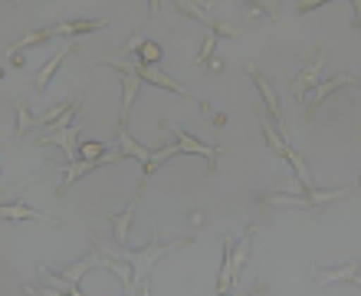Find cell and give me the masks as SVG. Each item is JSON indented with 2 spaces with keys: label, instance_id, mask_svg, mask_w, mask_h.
<instances>
[{
  "label": "cell",
  "instance_id": "6da1fadb",
  "mask_svg": "<svg viewBox=\"0 0 361 296\" xmlns=\"http://www.w3.org/2000/svg\"><path fill=\"white\" fill-rule=\"evenodd\" d=\"M188 244H194V237H178V240H158V230L152 234V240H148V247L138 250V254H132V250H125V257L132 260V270H135V293H152L148 290V277H152L154 264L164 257V254H171L174 247H188Z\"/></svg>",
  "mask_w": 361,
  "mask_h": 296
},
{
  "label": "cell",
  "instance_id": "7a4b0ae2",
  "mask_svg": "<svg viewBox=\"0 0 361 296\" xmlns=\"http://www.w3.org/2000/svg\"><path fill=\"white\" fill-rule=\"evenodd\" d=\"M125 155L122 152H105L99 155V158H76V162H69L66 165V174H63V184L56 188V194L63 198V194L73 188V184L79 182V178H86L89 172H95V168H105V165H118Z\"/></svg>",
  "mask_w": 361,
  "mask_h": 296
},
{
  "label": "cell",
  "instance_id": "3957f363",
  "mask_svg": "<svg viewBox=\"0 0 361 296\" xmlns=\"http://www.w3.org/2000/svg\"><path fill=\"white\" fill-rule=\"evenodd\" d=\"M358 79L355 76H348V73H342V76H335V79H325V83H315L309 93H305V99H302V105H305V119L312 122L315 119V112H319V105L325 102V99L332 96V93H338V89H348V86H355Z\"/></svg>",
  "mask_w": 361,
  "mask_h": 296
},
{
  "label": "cell",
  "instance_id": "277c9868",
  "mask_svg": "<svg viewBox=\"0 0 361 296\" xmlns=\"http://www.w3.org/2000/svg\"><path fill=\"white\" fill-rule=\"evenodd\" d=\"M161 129H168V132H174V135H178L180 152H197V155H204V158H207V172H210V174L217 172V158H220V155H224V148H217V145H204V142H197V138H194V135H190V132H184L180 125L168 122V119H164V122H161Z\"/></svg>",
  "mask_w": 361,
  "mask_h": 296
},
{
  "label": "cell",
  "instance_id": "5b68a950",
  "mask_svg": "<svg viewBox=\"0 0 361 296\" xmlns=\"http://www.w3.org/2000/svg\"><path fill=\"white\" fill-rule=\"evenodd\" d=\"M322 66H325V49H322V43H315L312 53H309V59H305V66L299 69V76H295V83H293V96L295 99H305V93L319 83Z\"/></svg>",
  "mask_w": 361,
  "mask_h": 296
},
{
  "label": "cell",
  "instance_id": "8992f818",
  "mask_svg": "<svg viewBox=\"0 0 361 296\" xmlns=\"http://www.w3.org/2000/svg\"><path fill=\"white\" fill-rule=\"evenodd\" d=\"M102 260H105V250L99 247V244H92V247H89V254H86V257H79L76 264H73V267L59 270V277H63V280H69V283H73V287H76L79 293H86V290L79 287V283H82V277H86V273H89V270H92V267H102Z\"/></svg>",
  "mask_w": 361,
  "mask_h": 296
},
{
  "label": "cell",
  "instance_id": "52a82bcc",
  "mask_svg": "<svg viewBox=\"0 0 361 296\" xmlns=\"http://www.w3.org/2000/svg\"><path fill=\"white\" fill-rule=\"evenodd\" d=\"M79 132H82V122L69 125V129H59V132H43L39 135V145H56L63 148L69 162H76L79 158Z\"/></svg>",
  "mask_w": 361,
  "mask_h": 296
},
{
  "label": "cell",
  "instance_id": "ba28073f",
  "mask_svg": "<svg viewBox=\"0 0 361 296\" xmlns=\"http://www.w3.org/2000/svg\"><path fill=\"white\" fill-rule=\"evenodd\" d=\"M109 20L105 17H79V20H63V23H53V33L66 40L86 37V33H95V30H105Z\"/></svg>",
  "mask_w": 361,
  "mask_h": 296
},
{
  "label": "cell",
  "instance_id": "9c48e42d",
  "mask_svg": "<svg viewBox=\"0 0 361 296\" xmlns=\"http://www.w3.org/2000/svg\"><path fill=\"white\" fill-rule=\"evenodd\" d=\"M142 191H145V188H138V191H135V198L128 201L122 211H115L112 218H109L112 240L118 244V247H125V244H128V224H132V214H135V208H138V198H142Z\"/></svg>",
  "mask_w": 361,
  "mask_h": 296
},
{
  "label": "cell",
  "instance_id": "30bf717a",
  "mask_svg": "<svg viewBox=\"0 0 361 296\" xmlns=\"http://www.w3.org/2000/svg\"><path fill=\"white\" fill-rule=\"evenodd\" d=\"M247 76L253 79V86H257V93H259V99H263V105H267V112L273 115V122L283 129V112H279V99H276V89L267 83V76L259 73L257 66H247Z\"/></svg>",
  "mask_w": 361,
  "mask_h": 296
},
{
  "label": "cell",
  "instance_id": "8fae6325",
  "mask_svg": "<svg viewBox=\"0 0 361 296\" xmlns=\"http://www.w3.org/2000/svg\"><path fill=\"white\" fill-rule=\"evenodd\" d=\"M69 53H73V47H59L56 53H53V57H49L47 63L39 66V73L33 76V89H37V93H47L49 83H53V76H56V69L63 66V59H66Z\"/></svg>",
  "mask_w": 361,
  "mask_h": 296
},
{
  "label": "cell",
  "instance_id": "7c38bea8",
  "mask_svg": "<svg viewBox=\"0 0 361 296\" xmlns=\"http://www.w3.org/2000/svg\"><path fill=\"white\" fill-rule=\"evenodd\" d=\"M257 125H259V132H263V138H267L269 152L279 155V158H286V152H289V142L283 138V129L269 122V119H267L263 112H257Z\"/></svg>",
  "mask_w": 361,
  "mask_h": 296
},
{
  "label": "cell",
  "instance_id": "4fadbf2b",
  "mask_svg": "<svg viewBox=\"0 0 361 296\" xmlns=\"http://www.w3.org/2000/svg\"><path fill=\"white\" fill-rule=\"evenodd\" d=\"M361 273V260H352V264H345V267H329V270H315V280L319 283H335V280H342V283H352L355 277Z\"/></svg>",
  "mask_w": 361,
  "mask_h": 296
},
{
  "label": "cell",
  "instance_id": "5bb4252c",
  "mask_svg": "<svg viewBox=\"0 0 361 296\" xmlns=\"http://www.w3.org/2000/svg\"><path fill=\"white\" fill-rule=\"evenodd\" d=\"M4 220H39V224H59L56 218H49V214H43V211H33L27 208V204H4Z\"/></svg>",
  "mask_w": 361,
  "mask_h": 296
},
{
  "label": "cell",
  "instance_id": "9a60e30c",
  "mask_svg": "<svg viewBox=\"0 0 361 296\" xmlns=\"http://www.w3.org/2000/svg\"><path fill=\"white\" fill-rule=\"evenodd\" d=\"M174 155H180V145L174 142V145H164V148H158V152H152V158H148V165H142V184L138 188H145L148 184V178H152L158 168H161L168 158H174Z\"/></svg>",
  "mask_w": 361,
  "mask_h": 296
},
{
  "label": "cell",
  "instance_id": "2e32d148",
  "mask_svg": "<svg viewBox=\"0 0 361 296\" xmlns=\"http://www.w3.org/2000/svg\"><path fill=\"white\" fill-rule=\"evenodd\" d=\"M174 10H178L180 17H190L204 23V27H214V17L207 13V4H200V0H174Z\"/></svg>",
  "mask_w": 361,
  "mask_h": 296
},
{
  "label": "cell",
  "instance_id": "e0dca14e",
  "mask_svg": "<svg viewBox=\"0 0 361 296\" xmlns=\"http://www.w3.org/2000/svg\"><path fill=\"white\" fill-rule=\"evenodd\" d=\"M115 148H118V152H122L125 158H138L142 165H148V158H152V152H148L145 145L135 142V138H132L128 132H118V135H115Z\"/></svg>",
  "mask_w": 361,
  "mask_h": 296
},
{
  "label": "cell",
  "instance_id": "ac0fdd59",
  "mask_svg": "<svg viewBox=\"0 0 361 296\" xmlns=\"http://www.w3.org/2000/svg\"><path fill=\"white\" fill-rule=\"evenodd\" d=\"M13 115H17V135H13V142H23V138H27V132H33V129H37V115L30 112V105L23 102V99H17V102H13Z\"/></svg>",
  "mask_w": 361,
  "mask_h": 296
},
{
  "label": "cell",
  "instance_id": "d6986e66",
  "mask_svg": "<svg viewBox=\"0 0 361 296\" xmlns=\"http://www.w3.org/2000/svg\"><path fill=\"white\" fill-rule=\"evenodd\" d=\"M56 33H53V27H43V30H30L27 37H20L17 43H10L7 47V53H23V49H30V47H43L47 40H53Z\"/></svg>",
  "mask_w": 361,
  "mask_h": 296
},
{
  "label": "cell",
  "instance_id": "ffe728a7",
  "mask_svg": "<svg viewBox=\"0 0 361 296\" xmlns=\"http://www.w3.org/2000/svg\"><path fill=\"white\" fill-rule=\"evenodd\" d=\"M79 99V96H76ZM76 99H63V102H56V105H49L47 112L43 115H37V125H43V129H47V125H53L59 119V115H66L69 109H73V105H76Z\"/></svg>",
  "mask_w": 361,
  "mask_h": 296
},
{
  "label": "cell",
  "instance_id": "44dd1931",
  "mask_svg": "<svg viewBox=\"0 0 361 296\" xmlns=\"http://www.w3.org/2000/svg\"><path fill=\"white\" fill-rule=\"evenodd\" d=\"M161 57H164V49H161V43H154V40H145V47L138 49V63H145V66H158L161 63Z\"/></svg>",
  "mask_w": 361,
  "mask_h": 296
},
{
  "label": "cell",
  "instance_id": "7402d4cb",
  "mask_svg": "<svg viewBox=\"0 0 361 296\" xmlns=\"http://www.w3.org/2000/svg\"><path fill=\"white\" fill-rule=\"evenodd\" d=\"M253 17H276L279 13V0H243Z\"/></svg>",
  "mask_w": 361,
  "mask_h": 296
},
{
  "label": "cell",
  "instance_id": "603a6c76",
  "mask_svg": "<svg viewBox=\"0 0 361 296\" xmlns=\"http://www.w3.org/2000/svg\"><path fill=\"white\" fill-rule=\"evenodd\" d=\"M217 33H214V30H210L207 37H204V43H200V49H197V57H194V63H197V66H207V59L214 57V49H217Z\"/></svg>",
  "mask_w": 361,
  "mask_h": 296
},
{
  "label": "cell",
  "instance_id": "cb8c5ba5",
  "mask_svg": "<svg viewBox=\"0 0 361 296\" xmlns=\"http://www.w3.org/2000/svg\"><path fill=\"white\" fill-rule=\"evenodd\" d=\"M145 40H148V37H145V30H135V33H132V40H128V43H125L122 49H118V57H128V59H135V57H138V49L145 47Z\"/></svg>",
  "mask_w": 361,
  "mask_h": 296
},
{
  "label": "cell",
  "instance_id": "d4e9b609",
  "mask_svg": "<svg viewBox=\"0 0 361 296\" xmlns=\"http://www.w3.org/2000/svg\"><path fill=\"white\" fill-rule=\"evenodd\" d=\"M79 155H82V158H95V155H105V145H102V142H86V145H79Z\"/></svg>",
  "mask_w": 361,
  "mask_h": 296
},
{
  "label": "cell",
  "instance_id": "484cf974",
  "mask_svg": "<svg viewBox=\"0 0 361 296\" xmlns=\"http://www.w3.org/2000/svg\"><path fill=\"white\" fill-rule=\"evenodd\" d=\"M329 0H299L295 4V13H309V10H319V7H325Z\"/></svg>",
  "mask_w": 361,
  "mask_h": 296
},
{
  "label": "cell",
  "instance_id": "4316f807",
  "mask_svg": "<svg viewBox=\"0 0 361 296\" xmlns=\"http://www.w3.org/2000/svg\"><path fill=\"white\" fill-rule=\"evenodd\" d=\"M207 69H210V73H224V69H227V63H224V57H217V53H214V57L207 59Z\"/></svg>",
  "mask_w": 361,
  "mask_h": 296
},
{
  "label": "cell",
  "instance_id": "83f0119b",
  "mask_svg": "<svg viewBox=\"0 0 361 296\" xmlns=\"http://www.w3.org/2000/svg\"><path fill=\"white\" fill-rule=\"evenodd\" d=\"M7 59H10V66H13V69L27 66V57H23V53H7Z\"/></svg>",
  "mask_w": 361,
  "mask_h": 296
},
{
  "label": "cell",
  "instance_id": "f1b7e54d",
  "mask_svg": "<svg viewBox=\"0 0 361 296\" xmlns=\"http://www.w3.org/2000/svg\"><path fill=\"white\" fill-rule=\"evenodd\" d=\"M348 4H352V7H355V17H352V27H355V30H361V0H348Z\"/></svg>",
  "mask_w": 361,
  "mask_h": 296
},
{
  "label": "cell",
  "instance_id": "f546056e",
  "mask_svg": "<svg viewBox=\"0 0 361 296\" xmlns=\"http://www.w3.org/2000/svg\"><path fill=\"white\" fill-rule=\"evenodd\" d=\"M210 122L217 125V129H224V125H227V115H224V112H214V115H210Z\"/></svg>",
  "mask_w": 361,
  "mask_h": 296
},
{
  "label": "cell",
  "instance_id": "4dcf8cb0",
  "mask_svg": "<svg viewBox=\"0 0 361 296\" xmlns=\"http://www.w3.org/2000/svg\"><path fill=\"white\" fill-rule=\"evenodd\" d=\"M148 17H158V0H148Z\"/></svg>",
  "mask_w": 361,
  "mask_h": 296
},
{
  "label": "cell",
  "instance_id": "1f68e13d",
  "mask_svg": "<svg viewBox=\"0 0 361 296\" xmlns=\"http://www.w3.org/2000/svg\"><path fill=\"white\" fill-rule=\"evenodd\" d=\"M352 287H358V290H361V273H358V277L352 280Z\"/></svg>",
  "mask_w": 361,
  "mask_h": 296
},
{
  "label": "cell",
  "instance_id": "d6a6232c",
  "mask_svg": "<svg viewBox=\"0 0 361 296\" xmlns=\"http://www.w3.org/2000/svg\"><path fill=\"white\" fill-rule=\"evenodd\" d=\"M358 184H361V174H358Z\"/></svg>",
  "mask_w": 361,
  "mask_h": 296
}]
</instances>
